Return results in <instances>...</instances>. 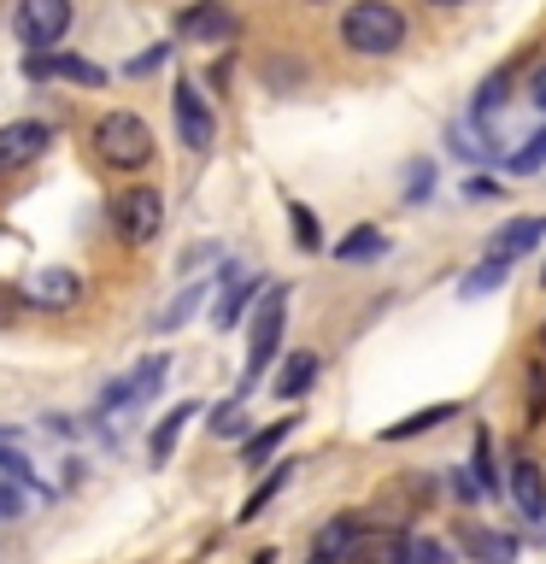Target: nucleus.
<instances>
[{
    "instance_id": "f257e3e1",
    "label": "nucleus",
    "mask_w": 546,
    "mask_h": 564,
    "mask_svg": "<svg viewBox=\"0 0 546 564\" xmlns=\"http://www.w3.org/2000/svg\"><path fill=\"white\" fill-rule=\"evenodd\" d=\"M341 35L352 53H364V59H382V53H394L405 42V18L394 0H359L347 18H341Z\"/></svg>"
},
{
    "instance_id": "f03ea898",
    "label": "nucleus",
    "mask_w": 546,
    "mask_h": 564,
    "mask_svg": "<svg viewBox=\"0 0 546 564\" xmlns=\"http://www.w3.org/2000/svg\"><path fill=\"white\" fill-rule=\"evenodd\" d=\"M95 153H100L112 171H141V165L153 159V130H148L135 112H106V118L95 123Z\"/></svg>"
},
{
    "instance_id": "7ed1b4c3",
    "label": "nucleus",
    "mask_w": 546,
    "mask_h": 564,
    "mask_svg": "<svg viewBox=\"0 0 546 564\" xmlns=\"http://www.w3.org/2000/svg\"><path fill=\"white\" fill-rule=\"evenodd\" d=\"M70 0H18V12H12V35L24 47L35 53H47V47H59L65 42V30H70Z\"/></svg>"
},
{
    "instance_id": "20e7f679",
    "label": "nucleus",
    "mask_w": 546,
    "mask_h": 564,
    "mask_svg": "<svg viewBox=\"0 0 546 564\" xmlns=\"http://www.w3.org/2000/svg\"><path fill=\"white\" fill-rule=\"evenodd\" d=\"M112 224H118V236L130 247H148L159 236V224H165V200H159V188H123L112 200Z\"/></svg>"
},
{
    "instance_id": "39448f33",
    "label": "nucleus",
    "mask_w": 546,
    "mask_h": 564,
    "mask_svg": "<svg viewBox=\"0 0 546 564\" xmlns=\"http://www.w3.org/2000/svg\"><path fill=\"white\" fill-rule=\"evenodd\" d=\"M176 35L183 42H200V47H229L241 35V18L223 7V0H194V7L176 18Z\"/></svg>"
},
{
    "instance_id": "423d86ee",
    "label": "nucleus",
    "mask_w": 546,
    "mask_h": 564,
    "mask_svg": "<svg viewBox=\"0 0 546 564\" xmlns=\"http://www.w3.org/2000/svg\"><path fill=\"white\" fill-rule=\"evenodd\" d=\"M282 317H288V294L271 289V294H264V306H259V317H253V341H247V388H241V394H253V377L271 365V352L282 341Z\"/></svg>"
},
{
    "instance_id": "0eeeda50",
    "label": "nucleus",
    "mask_w": 546,
    "mask_h": 564,
    "mask_svg": "<svg viewBox=\"0 0 546 564\" xmlns=\"http://www.w3.org/2000/svg\"><path fill=\"white\" fill-rule=\"evenodd\" d=\"M53 148V130L42 118H18V123H7L0 130V176H12V171H24V165H35Z\"/></svg>"
},
{
    "instance_id": "6e6552de",
    "label": "nucleus",
    "mask_w": 546,
    "mask_h": 564,
    "mask_svg": "<svg viewBox=\"0 0 546 564\" xmlns=\"http://www.w3.org/2000/svg\"><path fill=\"white\" fill-rule=\"evenodd\" d=\"M18 300H24V306H42V312H65L83 300V276L65 271V264H47V271H35L24 289H18Z\"/></svg>"
},
{
    "instance_id": "1a4fd4ad",
    "label": "nucleus",
    "mask_w": 546,
    "mask_h": 564,
    "mask_svg": "<svg viewBox=\"0 0 546 564\" xmlns=\"http://www.w3.org/2000/svg\"><path fill=\"white\" fill-rule=\"evenodd\" d=\"M176 135H183L194 153H206L211 135H218V123H211V106L200 100V88H194V83H176Z\"/></svg>"
},
{
    "instance_id": "9d476101",
    "label": "nucleus",
    "mask_w": 546,
    "mask_h": 564,
    "mask_svg": "<svg viewBox=\"0 0 546 564\" xmlns=\"http://www.w3.org/2000/svg\"><path fill=\"white\" fill-rule=\"evenodd\" d=\"M540 236H546V212H535V218H511V224H500V229H493V241H488V264L523 259Z\"/></svg>"
},
{
    "instance_id": "9b49d317",
    "label": "nucleus",
    "mask_w": 546,
    "mask_h": 564,
    "mask_svg": "<svg viewBox=\"0 0 546 564\" xmlns=\"http://www.w3.org/2000/svg\"><path fill=\"white\" fill-rule=\"evenodd\" d=\"M511 500H517V511H523L528 523L546 518V470H540L528 453L511 458Z\"/></svg>"
},
{
    "instance_id": "f8f14e48",
    "label": "nucleus",
    "mask_w": 546,
    "mask_h": 564,
    "mask_svg": "<svg viewBox=\"0 0 546 564\" xmlns=\"http://www.w3.org/2000/svg\"><path fill=\"white\" fill-rule=\"evenodd\" d=\"M24 70H30V77H70V83H88V88L106 83V65L77 59V53H30Z\"/></svg>"
},
{
    "instance_id": "ddd939ff",
    "label": "nucleus",
    "mask_w": 546,
    "mask_h": 564,
    "mask_svg": "<svg viewBox=\"0 0 546 564\" xmlns=\"http://www.w3.org/2000/svg\"><path fill=\"white\" fill-rule=\"evenodd\" d=\"M259 282H264V276H247V271H236V264H229V271H223V300H218V312H211V324H218V329L236 324L241 306L259 294Z\"/></svg>"
},
{
    "instance_id": "4468645a",
    "label": "nucleus",
    "mask_w": 546,
    "mask_h": 564,
    "mask_svg": "<svg viewBox=\"0 0 546 564\" xmlns=\"http://www.w3.org/2000/svg\"><path fill=\"white\" fill-rule=\"evenodd\" d=\"M465 546L482 564H517V541L500 535V529H465Z\"/></svg>"
},
{
    "instance_id": "2eb2a0df",
    "label": "nucleus",
    "mask_w": 546,
    "mask_h": 564,
    "mask_svg": "<svg viewBox=\"0 0 546 564\" xmlns=\"http://www.w3.org/2000/svg\"><path fill=\"white\" fill-rule=\"evenodd\" d=\"M194 412H200V405H194V400H183V405H171V412L159 417V430H153V441H148L153 465H165V458H171V447H176V435H183V423H188Z\"/></svg>"
},
{
    "instance_id": "dca6fc26",
    "label": "nucleus",
    "mask_w": 546,
    "mask_h": 564,
    "mask_svg": "<svg viewBox=\"0 0 546 564\" xmlns=\"http://www.w3.org/2000/svg\"><path fill=\"white\" fill-rule=\"evenodd\" d=\"M312 377H317V352H288V365H282V377H276V400H299L312 388Z\"/></svg>"
},
{
    "instance_id": "f3484780",
    "label": "nucleus",
    "mask_w": 546,
    "mask_h": 564,
    "mask_svg": "<svg viewBox=\"0 0 546 564\" xmlns=\"http://www.w3.org/2000/svg\"><path fill=\"white\" fill-rule=\"evenodd\" d=\"M447 417H458V400H440V405H429V412H412L405 423H387L382 441H412V435L435 430V423H447Z\"/></svg>"
},
{
    "instance_id": "a211bd4d",
    "label": "nucleus",
    "mask_w": 546,
    "mask_h": 564,
    "mask_svg": "<svg viewBox=\"0 0 546 564\" xmlns=\"http://www.w3.org/2000/svg\"><path fill=\"white\" fill-rule=\"evenodd\" d=\"M400 553H405V541H394V535H359L347 564H400Z\"/></svg>"
},
{
    "instance_id": "6ab92c4d",
    "label": "nucleus",
    "mask_w": 546,
    "mask_h": 564,
    "mask_svg": "<svg viewBox=\"0 0 546 564\" xmlns=\"http://www.w3.org/2000/svg\"><path fill=\"white\" fill-rule=\"evenodd\" d=\"M470 482H482V494L500 488V470H493V435L476 430V447H470Z\"/></svg>"
},
{
    "instance_id": "aec40b11",
    "label": "nucleus",
    "mask_w": 546,
    "mask_h": 564,
    "mask_svg": "<svg viewBox=\"0 0 546 564\" xmlns=\"http://www.w3.org/2000/svg\"><path fill=\"white\" fill-rule=\"evenodd\" d=\"M382 247H387L382 229H376V224H359V229H352V236H347L341 247H335V259H376Z\"/></svg>"
},
{
    "instance_id": "412c9836",
    "label": "nucleus",
    "mask_w": 546,
    "mask_h": 564,
    "mask_svg": "<svg viewBox=\"0 0 546 564\" xmlns=\"http://www.w3.org/2000/svg\"><path fill=\"white\" fill-rule=\"evenodd\" d=\"M523 417H528V430L546 417V370L540 365H528V382H523Z\"/></svg>"
},
{
    "instance_id": "4be33fe9",
    "label": "nucleus",
    "mask_w": 546,
    "mask_h": 564,
    "mask_svg": "<svg viewBox=\"0 0 546 564\" xmlns=\"http://www.w3.org/2000/svg\"><path fill=\"white\" fill-rule=\"evenodd\" d=\"M247 430V394H236V400H223L218 412H211V435H241Z\"/></svg>"
},
{
    "instance_id": "5701e85b",
    "label": "nucleus",
    "mask_w": 546,
    "mask_h": 564,
    "mask_svg": "<svg viewBox=\"0 0 546 564\" xmlns=\"http://www.w3.org/2000/svg\"><path fill=\"white\" fill-rule=\"evenodd\" d=\"M505 88H511V65H500V70H493V77L482 83V88H476V118H482V112H500Z\"/></svg>"
},
{
    "instance_id": "b1692460",
    "label": "nucleus",
    "mask_w": 546,
    "mask_h": 564,
    "mask_svg": "<svg viewBox=\"0 0 546 564\" xmlns=\"http://www.w3.org/2000/svg\"><path fill=\"white\" fill-rule=\"evenodd\" d=\"M505 165L517 171V176H523V171H540V165H546V130H540V135H528V148H511V153H505Z\"/></svg>"
},
{
    "instance_id": "393cba45",
    "label": "nucleus",
    "mask_w": 546,
    "mask_h": 564,
    "mask_svg": "<svg viewBox=\"0 0 546 564\" xmlns=\"http://www.w3.org/2000/svg\"><path fill=\"white\" fill-rule=\"evenodd\" d=\"M200 289H206V282H194V289H183V294H176L171 306L159 312V329H176V324H183V317H188L194 306H200Z\"/></svg>"
},
{
    "instance_id": "a878e982",
    "label": "nucleus",
    "mask_w": 546,
    "mask_h": 564,
    "mask_svg": "<svg viewBox=\"0 0 546 564\" xmlns=\"http://www.w3.org/2000/svg\"><path fill=\"white\" fill-rule=\"evenodd\" d=\"M288 470H294V465H276L271 476H264V488H259V494H253V500H247V506H241V518H259V511H264V506H271V500H276V488H282V482H288Z\"/></svg>"
},
{
    "instance_id": "bb28decb",
    "label": "nucleus",
    "mask_w": 546,
    "mask_h": 564,
    "mask_svg": "<svg viewBox=\"0 0 546 564\" xmlns=\"http://www.w3.org/2000/svg\"><path fill=\"white\" fill-rule=\"evenodd\" d=\"M288 224H294V236H299V247H306V253H317V247H324V236H317V218H312L306 206L288 200Z\"/></svg>"
},
{
    "instance_id": "cd10ccee",
    "label": "nucleus",
    "mask_w": 546,
    "mask_h": 564,
    "mask_svg": "<svg viewBox=\"0 0 546 564\" xmlns=\"http://www.w3.org/2000/svg\"><path fill=\"white\" fill-rule=\"evenodd\" d=\"M288 435V423H271V430H259L253 441H247V465H264V458L276 453V441Z\"/></svg>"
},
{
    "instance_id": "c85d7f7f",
    "label": "nucleus",
    "mask_w": 546,
    "mask_h": 564,
    "mask_svg": "<svg viewBox=\"0 0 546 564\" xmlns=\"http://www.w3.org/2000/svg\"><path fill=\"white\" fill-rule=\"evenodd\" d=\"M500 282H505V264H488V259H482V264L465 276V294H493Z\"/></svg>"
},
{
    "instance_id": "c756f323",
    "label": "nucleus",
    "mask_w": 546,
    "mask_h": 564,
    "mask_svg": "<svg viewBox=\"0 0 546 564\" xmlns=\"http://www.w3.org/2000/svg\"><path fill=\"white\" fill-rule=\"evenodd\" d=\"M400 564H447V553H440V541H405V553H400Z\"/></svg>"
},
{
    "instance_id": "7c9ffc66",
    "label": "nucleus",
    "mask_w": 546,
    "mask_h": 564,
    "mask_svg": "<svg viewBox=\"0 0 546 564\" xmlns=\"http://www.w3.org/2000/svg\"><path fill=\"white\" fill-rule=\"evenodd\" d=\"M0 476H12V482H30V458L18 453V447H7V441H0Z\"/></svg>"
},
{
    "instance_id": "2f4dec72",
    "label": "nucleus",
    "mask_w": 546,
    "mask_h": 564,
    "mask_svg": "<svg viewBox=\"0 0 546 564\" xmlns=\"http://www.w3.org/2000/svg\"><path fill=\"white\" fill-rule=\"evenodd\" d=\"M18 511H24V494H18L12 476H0V518H18Z\"/></svg>"
},
{
    "instance_id": "473e14b6",
    "label": "nucleus",
    "mask_w": 546,
    "mask_h": 564,
    "mask_svg": "<svg viewBox=\"0 0 546 564\" xmlns=\"http://www.w3.org/2000/svg\"><path fill=\"white\" fill-rule=\"evenodd\" d=\"M159 65H165V47H153V53H135V59H130V70H135V77H148V70H159Z\"/></svg>"
},
{
    "instance_id": "72a5a7b5",
    "label": "nucleus",
    "mask_w": 546,
    "mask_h": 564,
    "mask_svg": "<svg viewBox=\"0 0 546 564\" xmlns=\"http://www.w3.org/2000/svg\"><path fill=\"white\" fill-rule=\"evenodd\" d=\"M423 194H429V165L417 159V165H412V188H405V200H423Z\"/></svg>"
},
{
    "instance_id": "f704fd0d",
    "label": "nucleus",
    "mask_w": 546,
    "mask_h": 564,
    "mask_svg": "<svg viewBox=\"0 0 546 564\" xmlns=\"http://www.w3.org/2000/svg\"><path fill=\"white\" fill-rule=\"evenodd\" d=\"M465 194H470V200H493V194H500V183H493V176H470Z\"/></svg>"
},
{
    "instance_id": "c9c22d12",
    "label": "nucleus",
    "mask_w": 546,
    "mask_h": 564,
    "mask_svg": "<svg viewBox=\"0 0 546 564\" xmlns=\"http://www.w3.org/2000/svg\"><path fill=\"white\" fill-rule=\"evenodd\" d=\"M12 312H18V294H12V289H0V329L12 324Z\"/></svg>"
},
{
    "instance_id": "e433bc0d",
    "label": "nucleus",
    "mask_w": 546,
    "mask_h": 564,
    "mask_svg": "<svg viewBox=\"0 0 546 564\" xmlns=\"http://www.w3.org/2000/svg\"><path fill=\"white\" fill-rule=\"evenodd\" d=\"M429 7H458V0H429Z\"/></svg>"
},
{
    "instance_id": "4c0bfd02",
    "label": "nucleus",
    "mask_w": 546,
    "mask_h": 564,
    "mask_svg": "<svg viewBox=\"0 0 546 564\" xmlns=\"http://www.w3.org/2000/svg\"><path fill=\"white\" fill-rule=\"evenodd\" d=\"M312 7H324V0H312Z\"/></svg>"
}]
</instances>
